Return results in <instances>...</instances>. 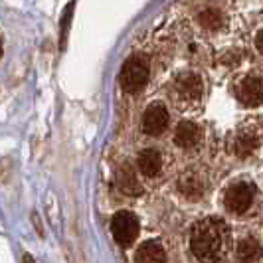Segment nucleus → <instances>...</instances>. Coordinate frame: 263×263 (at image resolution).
<instances>
[{
	"instance_id": "nucleus-8",
	"label": "nucleus",
	"mask_w": 263,
	"mask_h": 263,
	"mask_svg": "<svg viewBox=\"0 0 263 263\" xmlns=\"http://www.w3.org/2000/svg\"><path fill=\"white\" fill-rule=\"evenodd\" d=\"M200 139H202V131L192 121H182L174 131V143L180 148H194L200 143Z\"/></svg>"
},
{
	"instance_id": "nucleus-10",
	"label": "nucleus",
	"mask_w": 263,
	"mask_h": 263,
	"mask_svg": "<svg viewBox=\"0 0 263 263\" xmlns=\"http://www.w3.org/2000/svg\"><path fill=\"white\" fill-rule=\"evenodd\" d=\"M115 180H117L119 190H121L123 194H129V196H139V194L143 192L141 182H139L137 174L133 172V168L129 166V164H123V166L119 168Z\"/></svg>"
},
{
	"instance_id": "nucleus-13",
	"label": "nucleus",
	"mask_w": 263,
	"mask_h": 263,
	"mask_svg": "<svg viewBox=\"0 0 263 263\" xmlns=\"http://www.w3.org/2000/svg\"><path fill=\"white\" fill-rule=\"evenodd\" d=\"M178 190H180L186 198L198 200V198L204 194V182H202L200 176L190 172V174H184V176L178 180Z\"/></svg>"
},
{
	"instance_id": "nucleus-17",
	"label": "nucleus",
	"mask_w": 263,
	"mask_h": 263,
	"mask_svg": "<svg viewBox=\"0 0 263 263\" xmlns=\"http://www.w3.org/2000/svg\"><path fill=\"white\" fill-rule=\"evenodd\" d=\"M24 263H36V261H34L32 255H24Z\"/></svg>"
},
{
	"instance_id": "nucleus-5",
	"label": "nucleus",
	"mask_w": 263,
	"mask_h": 263,
	"mask_svg": "<svg viewBox=\"0 0 263 263\" xmlns=\"http://www.w3.org/2000/svg\"><path fill=\"white\" fill-rule=\"evenodd\" d=\"M255 198V186L251 182H236L226 190V208L234 214H243L251 208Z\"/></svg>"
},
{
	"instance_id": "nucleus-2",
	"label": "nucleus",
	"mask_w": 263,
	"mask_h": 263,
	"mask_svg": "<svg viewBox=\"0 0 263 263\" xmlns=\"http://www.w3.org/2000/svg\"><path fill=\"white\" fill-rule=\"evenodd\" d=\"M148 76H151V71H148L145 60L139 58V55H131L123 64L119 81H121V87L127 93H139L146 85Z\"/></svg>"
},
{
	"instance_id": "nucleus-9",
	"label": "nucleus",
	"mask_w": 263,
	"mask_h": 263,
	"mask_svg": "<svg viewBox=\"0 0 263 263\" xmlns=\"http://www.w3.org/2000/svg\"><path fill=\"white\" fill-rule=\"evenodd\" d=\"M259 145V135L253 129H239L234 135V153L237 157H250Z\"/></svg>"
},
{
	"instance_id": "nucleus-6",
	"label": "nucleus",
	"mask_w": 263,
	"mask_h": 263,
	"mask_svg": "<svg viewBox=\"0 0 263 263\" xmlns=\"http://www.w3.org/2000/svg\"><path fill=\"white\" fill-rule=\"evenodd\" d=\"M237 101L246 107H257L261 105L263 99V87L259 76H248L243 78L236 87Z\"/></svg>"
},
{
	"instance_id": "nucleus-12",
	"label": "nucleus",
	"mask_w": 263,
	"mask_h": 263,
	"mask_svg": "<svg viewBox=\"0 0 263 263\" xmlns=\"http://www.w3.org/2000/svg\"><path fill=\"white\" fill-rule=\"evenodd\" d=\"M137 263H166V253L158 241H146L137 251Z\"/></svg>"
},
{
	"instance_id": "nucleus-4",
	"label": "nucleus",
	"mask_w": 263,
	"mask_h": 263,
	"mask_svg": "<svg viewBox=\"0 0 263 263\" xmlns=\"http://www.w3.org/2000/svg\"><path fill=\"white\" fill-rule=\"evenodd\" d=\"M174 95H176V101L180 103H198L202 99V93H204V83H202V78L194 73V71H184L180 73L178 78L174 79Z\"/></svg>"
},
{
	"instance_id": "nucleus-15",
	"label": "nucleus",
	"mask_w": 263,
	"mask_h": 263,
	"mask_svg": "<svg viewBox=\"0 0 263 263\" xmlns=\"http://www.w3.org/2000/svg\"><path fill=\"white\" fill-rule=\"evenodd\" d=\"M198 22L204 28H208V30H216V28L222 26V12L218 8H214V6H208V8H204L202 12L198 14Z\"/></svg>"
},
{
	"instance_id": "nucleus-3",
	"label": "nucleus",
	"mask_w": 263,
	"mask_h": 263,
	"mask_svg": "<svg viewBox=\"0 0 263 263\" xmlns=\"http://www.w3.org/2000/svg\"><path fill=\"white\" fill-rule=\"evenodd\" d=\"M139 230H141L139 218L133 212L121 210L111 220V234L115 237V241H117L119 246H123V248H129L133 241L137 239Z\"/></svg>"
},
{
	"instance_id": "nucleus-14",
	"label": "nucleus",
	"mask_w": 263,
	"mask_h": 263,
	"mask_svg": "<svg viewBox=\"0 0 263 263\" xmlns=\"http://www.w3.org/2000/svg\"><path fill=\"white\" fill-rule=\"evenodd\" d=\"M257 253H259V243L253 237H246V239H241L237 243V257H239V261H251V259H255Z\"/></svg>"
},
{
	"instance_id": "nucleus-16",
	"label": "nucleus",
	"mask_w": 263,
	"mask_h": 263,
	"mask_svg": "<svg viewBox=\"0 0 263 263\" xmlns=\"http://www.w3.org/2000/svg\"><path fill=\"white\" fill-rule=\"evenodd\" d=\"M255 46H257V52L261 53L263 52V34L261 32H257V36H255Z\"/></svg>"
},
{
	"instance_id": "nucleus-1",
	"label": "nucleus",
	"mask_w": 263,
	"mask_h": 263,
	"mask_svg": "<svg viewBox=\"0 0 263 263\" xmlns=\"http://www.w3.org/2000/svg\"><path fill=\"white\" fill-rule=\"evenodd\" d=\"M190 250L202 263H218L230 250V230L220 218H204L190 232Z\"/></svg>"
},
{
	"instance_id": "nucleus-11",
	"label": "nucleus",
	"mask_w": 263,
	"mask_h": 263,
	"mask_svg": "<svg viewBox=\"0 0 263 263\" xmlns=\"http://www.w3.org/2000/svg\"><path fill=\"white\" fill-rule=\"evenodd\" d=\"M137 166H139V171L143 172L145 176L148 178H153V176H157L160 168H162V158H160V153L155 151V148H145L139 158H137Z\"/></svg>"
},
{
	"instance_id": "nucleus-7",
	"label": "nucleus",
	"mask_w": 263,
	"mask_h": 263,
	"mask_svg": "<svg viewBox=\"0 0 263 263\" xmlns=\"http://www.w3.org/2000/svg\"><path fill=\"white\" fill-rule=\"evenodd\" d=\"M168 111L164 109L162 105H151L148 109L145 111V115H143V131L146 135H151V137H157V135H162V133L166 131V127H168Z\"/></svg>"
}]
</instances>
